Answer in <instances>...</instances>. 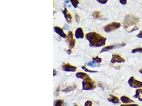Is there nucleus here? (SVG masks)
Returning a JSON list of instances; mask_svg holds the SVG:
<instances>
[{"label": "nucleus", "instance_id": "obj_1", "mask_svg": "<svg viewBox=\"0 0 142 106\" xmlns=\"http://www.w3.org/2000/svg\"><path fill=\"white\" fill-rule=\"evenodd\" d=\"M140 22L139 18L132 14H127L124 16L123 21V26L125 30L128 33L135 31L139 29L137 26Z\"/></svg>", "mask_w": 142, "mask_h": 106}, {"label": "nucleus", "instance_id": "obj_2", "mask_svg": "<svg viewBox=\"0 0 142 106\" xmlns=\"http://www.w3.org/2000/svg\"><path fill=\"white\" fill-rule=\"evenodd\" d=\"M86 38L89 41V45L91 47H100L105 45L106 38L96 32H90L87 33Z\"/></svg>", "mask_w": 142, "mask_h": 106}, {"label": "nucleus", "instance_id": "obj_3", "mask_svg": "<svg viewBox=\"0 0 142 106\" xmlns=\"http://www.w3.org/2000/svg\"><path fill=\"white\" fill-rule=\"evenodd\" d=\"M83 90H92L96 88V84L94 81L90 77L87 78L83 80L82 82Z\"/></svg>", "mask_w": 142, "mask_h": 106}, {"label": "nucleus", "instance_id": "obj_4", "mask_svg": "<svg viewBox=\"0 0 142 106\" xmlns=\"http://www.w3.org/2000/svg\"><path fill=\"white\" fill-rule=\"evenodd\" d=\"M121 27V24L119 22H114L106 25L104 27V30L106 33H109L116 30L119 29Z\"/></svg>", "mask_w": 142, "mask_h": 106}, {"label": "nucleus", "instance_id": "obj_5", "mask_svg": "<svg viewBox=\"0 0 142 106\" xmlns=\"http://www.w3.org/2000/svg\"><path fill=\"white\" fill-rule=\"evenodd\" d=\"M128 83L129 86L132 88L140 89L142 87V82L137 80L134 76H132L129 79L128 81Z\"/></svg>", "mask_w": 142, "mask_h": 106}, {"label": "nucleus", "instance_id": "obj_6", "mask_svg": "<svg viewBox=\"0 0 142 106\" xmlns=\"http://www.w3.org/2000/svg\"><path fill=\"white\" fill-rule=\"evenodd\" d=\"M125 46H126V44L125 43H122V44H118L108 46L105 47H104L103 49H102V50L100 51V53L108 52V51L114 49L120 48L121 47H123Z\"/></svg>", "mask_w": 142, "mask_h": 106}, {"label": "nucleus", "instance_id": "obj_7", "mask_svg": "<svg viewBox=\"0 0 142 106\" xmlns=\"http://www.w3.org/2000/svg\"><path fill=\"white\" fill-rule=\"evenodd\" d=\"M125 62V59L118 54H113L111 59V63H122Z\"/></svg>", "mask_w": 142, "mask_h": 106}, {"label": "nucleus", "instance_id": "obj_8", "mask_svg": "<svg viewBox=\"0 0 142 106\" xmlns=\"http://www.w3.org/2000/svg\"><path fill=\"white\" fill-rule=\"evenodd\" d=\"M67 38V40L68 41L69 43V46L70 49H72V48H74V46H75V44H76V40H75L74 39V35L72 32L69 31L68 32V35L66 37Z\"/></svg>", "mask_w": 142, "mask_h": 106}, {"label": "nucleus", "instance_id": "obj_9", "mask_svg": "<svg viewBox=\"0 0 142 106\" xmlns=\"http://www.w3.org/2000/svg\"><path fill=\"white\" fill-rule=\"evenodd\" d=\"M62 70L66 72H72L76 71L77 67L74 66L70 65L69 63H66L62 66Z\"/></svg>", "mask_w": 142, "mask_h": 106}, {"label": "nucleus", "instance_id": "obj_10", "mask_svg": "<svg viewBox=\"0 0 142 106\" xmlns=\"http://www.w3.org/2000/svg\"><path fill=\"white\" fill-rule=\"evenodd\" d=\"M75 37L77 39H82L84 37V33L83 32V30L82 28H78L75 31Z\"/></svg>", "mask_w": 142, "mask_h": 106}, {"label": "nucleus", "instance_id": "obj_11", "mask_svg": "<svg viewBox=\"0 0 142 106\" xmlns=\"http://www.w3.org/2000/svg\"><path fill=\"white\" fill-rule=\"evenodd\" d=\"M54 31H55V32L57 34H58V35H59L61 37L64 38L67 37L66 35V34L64 32L63 30H62L61 28L59 27H54Z\"/></svg>", "mask_w": 142, "mask_h": 106}, {"label": "nucleus", "instance_id": "obj_12", "mask_svg": "<svg viewBox=\"0 0 142 106\" xmlns=\"http://www.w3.org/2000/svg\"><path fill=\"white\" fill-rule=\"evenodd\" d=\"M62 13L64 16V18H66V20L68 21L69 23H71L72 22V15H71L70 13L68 11L66 8H65L64 10H62Z\"/></svg>", "mask_w": 142, "mask_h": 106}, {"label": "nucleus", "instance_id": "obj_13", "mask_svg": "<svg viewBox=\"0 0 142 106\" xmlns=\"http://www.w3.org/2000/svg\"><path fill=\"white\" fill-rule=\"evenodd\" d=\"M134 98L137 99L140 101L142 102V89H137L135 91Z\"/></svg>", "mask_w": 142, "mask_h": 106}, {"label": "nucleus", "instance_id": "obj_14", "mask_svg": "<svg viewBox=\"0 0 142 106\" xmlns=\"http://www.w3.org/2000/svg\"><path fill=\"white\" fill-rule=\"evenodd\" d=\"M120 100L123 104H124L135 103L134 101H133L131 99H130L129 98H128V97L126 96H123L122 97H121Z\"/></svg>", "mask_w": 142, "mask_h": 106}, {"label": "nucleus", "instance_id": "obj_15", "mask_svg": "<svg viewBox=\"0 0 142 106\" xmlns=\"http://www.w3.org/2000/svg\"><path fill=\"white\" fill-rule=\"evenodd\" d=\"M108 101L113 104H118L119 103V100L117 97L114 96V95H110L109 97L108 98Z\"/></svg>", "mask_w": 142, "mask_h": 106}, {"label": "nucleus", "instance_id": "obj_16", "mask_svg": "<svg viewBox=\"0 0 142 106\" xmlns=\"http://www.w3.org/2000/svg\"><path fill=\"white\" fill-rule=\"evenodd\" d=\"M76 76L77 78L79 79H82L84 80L87 78L90 77V76L87 75V74L85 73H83V72H78L76 74Z\"/></svg>", "mask_w": 142, "mask_h": 106}, {"label": "nucleus", "instance_id": "obj_17", "mask_svg": "<svg viewBox=\"0 0 142 106\" xmlns=\"http://www.w3.org/2000/svg\"><path fill=\"white\" fill-rule=\"evenodd\" d=\"M92 16L95 19H99V18H101L102 16V14L101 13V12H100L98 11H95L92 13Z\"/></svg>", "mask_w": 142, "mask_h": 106}, {"label": "nucleus", "instance_id": "obj_18", "mask_svg": "<svg viewBox=\"0 0 142 106\" xmlns=\"http://www.w3.org/2000/svg\"><path fill=\"white\" fill-rule=\"evenodd\" d=\"M64 101L61 99L57 100L54 101V106H64Z\"/></svg>", "mask_w": 142, "mask_h": 106}, {"label": "nucleus", "instance_id": "obj_19", "mask_svg": "<svg viewBox=\"0 0 142 106\" xmlns=\"http://www.w3.org/2000/svg\"><path fill=\"white\" fill-rule=\"evenodd\" d=\"M131 53L132 54H135V53H142V47H139V48H136L132 49Z\"/></svg>", "mask_w": 142, "mask_h": 106}, {"label": "nucleus", "instance_id": "obj_20", "mask_svg": "<svg viewBox=\"0 0 142 106\" xmlns=\"http://www.w3.org/2000/svg\"><path fill=\"white\" fill-rule=\"evenodd\" d=\"M93 60L94 62L95 63H96L98 64H100L102 62V59L101 58H100L99 57H93Z\"/></svg>", "mask_w": 142, "mask_h": 106}, {"label": "nucleus", "instance_id": "obj_21", "mask_svg": "<svg viewBox=\"0 0 142 106\" xmlns=\"http://www.w3.org/2000/svg\"><path fill=\"white\" fill-rule=\"evenodd\" d=\"M70 2H72V5L74 7V8H77L78 7V5L79 2L77 0H70Z\"/></svg>", "mask_w": 142, "mask_h": 106}, {"label": "nucleus", "instance_id": "obj_22", "mask_svg": "<svg viewBox=\"0 0 142 106\" xmlns=\"http://www.w3.org/2000/svg\"><path fill=\"white\" fill-rule=\"evenodd\" d=\"M82 69L84 70L85 72H89V73H98V71L89 70L88 69H87V68H86L85 66H82Z\"/></svg>", "mask_w": 142, "mask_h": 106}, {"label": "nucleus", "instance_id": "obj_23", "mask_svg": "<svg viewBox=\"0 0 142 106\" xmlns=\"http://www.w3.org/2000/svg\"><path fill=\"white\" fill-rule=\"evenodd\" d=\"M87 65L88 66H90V67H95L96 66V64H95V62L93 61V62H90L88 63H87Z\"/></svg>", "mask_w": 142, "mask_h": 106}, {"label": "nucleus", "instance_id": "obj_24", "mask_svg": "<svg viewBox=\"0 0 142 106\" xmlns=\"http://www.w3.org/2000/svg\"><path fill=\"white\" fill-rule=\"evenodd\" d=\"M84 106H93V103L92 102L90 101H87L86 103H85Z\"/></svg>", "mask_w": 142, "mask_h": 106}, {"label": "nucleus", "instance_id": "obj_25", "mask_svg": "<svg viewBox=\"0 0 142 106\" xmlns=\"http://www.w3.org/2000/svg\"><path fill=\"white\" fill-rule=\"evenodd\" d=\"M73 89H74L73 88H72V87H68V88H66V89H64V90H63V91H64V92H69V91H71Z\"/></svg>", "mask_w": 142, "mask_h": 106}, {"label": "nucleus", "instance_id": "obj_26", "mask_svg": "<svg viewBox=\"0 0 142 106\" xmlns=\"http://www.w3.org/2000/svg\"><path fill=\"white\" fill-rule=\"evenodd\" d=\"M120 106H140L138 105L137 104H122Z\"/></svg>", "mask_w": 142, "mask_h": 106}, {"label": "nucleus", "instance_id": "obj_27", "mask_svg": "<svg viewBox=\"0 0 142 106\" xmlns=\"http://www.w3.org/2000/svg\"><path fill=\"white\" fill-rule=\"evenodd\" d=\"M97 2H99L101 4H106L108 2V0H104V1H102V0H97Z\"/></svg>", "mask_w": 142, "mask_h": 106}, {"label": "nucleus", "instance_id": "obj_28", "mask_svg": "<svg viewBox=\"0 0 142 106\" xmlns=\"http://www.w3.org/2000/svg\"><path fill=\"white\" fill-rule=\"evenodd\" d=\"M119 2L122 5H126L127 3V1H126V0H120Z\"/></svg>", "mask_w": 142, "mask_h": 106}, {"label": "nucleus", "instance_id": "obj_29", "mask_svg": "<svg viewBox=\"0 0 142 106\" xmlns=\"http://www.w3.org/2000/svg\"><path fill=\"white\" fill-rule=\"evenodd\" d=\"M75 18H76V21H77V22H79V21H80V18H79V15L77 13L75 14Z\"/></svg>", "mask_w": 142, "mask_h": 106}, {"label": "nucleus", "instance_id": "obj_30", "mask_svg": "<svg viewBox=\"0 0 142 106\" xmlns=\"http://www.w3.org/2000/svg\"><path fill=\"white\" fill-rule=\"evenodd\" d=\"M136 37L139 38H142V31H140L139 33H138L136 35Z\"/></svg>", "mask_w": 142, "mask_h": 106}, {"label": "nucleus", "instance_id": "obj_31", "mask_svg": "<svg viewBox=\"0 0 142 106\" xmlns=\"http://www.w3.org/2000/svg\"><path fill=\"white\" fill-rule=\"evenodd\" d=\"M66 52L68 54L70 55V54H71V53H72V50L71 49H69L66 50Z\"/></svg>", "mask_w": 142, "mask_h": 106}, {"label": "nucleus", "instance_id": "obj_32", "mask_svg": "<svg viewBox=\"0 0 142 106\" xmlns=\"http://www.w3.org/2000/svg\"><path fill=\"white\" fill-rule=\"evenodd\" d=\"M56 74V70H53V76H55Z\"/></svg>", "mask_w": 142, "mask_h": 106}, {"label": "nucleus", "instance_id": "obj_33", "mask_svg": "<svg viewBox=\"0 0 142 106\" xmlns=\"http://www.w3.org/2000/svg\"><path fill=\"white\" fill-rule=\"evenodd\" d=\"M139 72H140V73L141 74H142V69H140V70H139Z\"/></svg>", "mask_w": 142, "mask_h": 106}, {"label": "nucleus", "instance_id": "obj_34", "mask_svg": "<svg viewBox=\"0 0 142 106\" xmlns=\"http://www.w3.org/2000/svg\"><path fill=\"white\" fill-rule=\"evenodd\" d=\"M78 106V105H75V106Z\"/></svg>", "mask_w": 142, "mask_h": 106}]
</instances>
